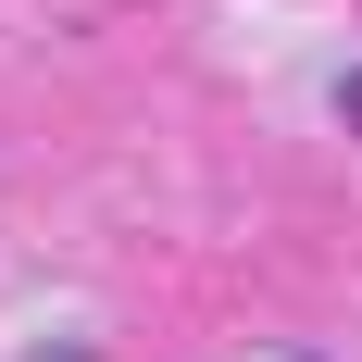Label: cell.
Here are the masks:
<instances>
[{"instance_id": "obj_1", "label": "cell", "mask_w": 362, "mask_h": 362, "mask_svg": "<svg viewBox=\"0 0 362 362\" xmlns=\"http://www.w3.org/2000/svg\"><path fill=\"white\" fill-rule=\"evenodd\" d=\"M337 112H362V75H337Z\"/></svg>"}]
</instances>
